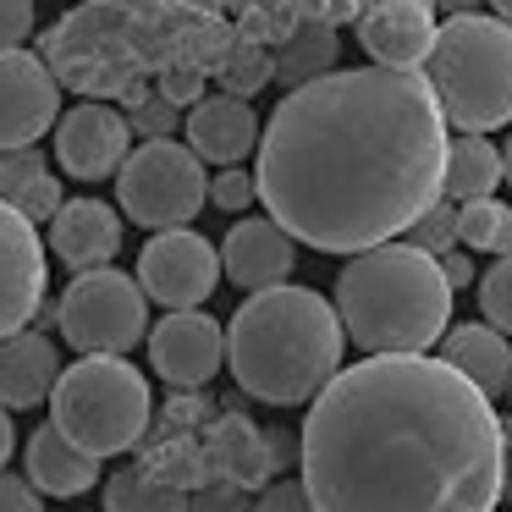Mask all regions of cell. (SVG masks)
<instances>
[{
  "instance_id": "34",
  "label": "cell",
  "mask_w": 512,
  "mask_h": 512,
  "mask_svg": "<svg viewBox=\"0 0 512 512\" xmlns=\"http://www.w3.org/2000/svg\"><path fill=\"white\" fill-rule=\"evenodd\" d=\"M479 309H485V320L496 325V331L512 336V254L496 259V265L479 276Z\"/></svg>"
},
{
  "instance_id": "18",
  "label": "cell",
  "mask_w": 512,
  "mask_h": 512,
  "mask_svg": "<svg viewBox=\"0 0 512 512\" xmlns=\"http://www.w3.org/2000/svg\"><path fill=\"white\" fill-rule=\"evenodd\" d=\"M122 248V215L105 199H72L50 221V254L67 270H100Z\"/></svg>"
},
{
  "instance_id": "27",
  "label": "cell",
  "mask_w": 512,
  "mask_h": 512,
  "mask_svg": "<svg viewBox=\"0 0 512 512\" xmlns=\"http://www.w3.org/2000/svg\"><path fill=\"white\" fill-rule=\"evenodd\" d=\"M188 496L193 490L155 479L144 463L105 479V512H188Z\"/></svg>"
},
{
  "instance_id": "19",
  "label": "cell",
  "mask_w": 512,
  "mask_h": 512,
  "mask_svg": "<svg viewBox=\"0 0 512 512\" xmlns=\"http://www.w3.org/2000/svg\"><path fill=\"white\" fill-rule=\"evenodd\" d=\"M204 446H210V468L215 479H237V485L259 490L276 474V457H270V430H259L248 413L226 408L204 424Z\"/></svg>"
},
{
  "instance_id": "22",
  "label": "cell",
  "mask_w": 512,
  "mask_h": 512,
  "mask_svg": "<svg viewBox=\"0 0 512 512\" xmlns=\"http://www.w3.org/2000/svg\"><path fill=\"white\" fill-rule=\"evenodd\" d=\"M441 358L452 369H463L485 397H501V391L512 386V342H507V331H496L490 320L485 325H446Z\"/></svg>"
},
{
  "instance_id": "7",
  "label": "cell",
  "mask_w": 512,
  "mask_h": 512,
  "mask_svg": "<svg viewBox=\"0 0 512 512\" xmlns=\"http://www.w3.org/2000/svg\"><path fill=\"white\" fill-rule=\"evenodd\" d=\"M155 397H149L144 369H133L122 353H83L61 369L50 391V424L94 457L133 452L149 435Z\"/></svg>"
},
{
  "instance_id": "23",
  "label": "cell",
  "mask_w": 512,
  "mask_h": 512,
  "mask_svg": "<svg viewBox=\"0 0 512 512\" xmlns=\"http://www.w3.org/2000/svg\"><path fill=\"white\" fill-rule=\"evenodd\" d=\"M0 199L17 204L34 226L39 221H56V210L67 204V199H61L56 171L45 166V155H39L34 144H28V149H0Z\"/></svg>"
},
{
  "instance_id": "48",
  "label": "cell",
  "mask_w": 512,
  "mask_h": 512,
  "mask_svg": "<svg viewBox=\"0 0 512 512\" xmlns=\"http://www.w3.org/2000/svg\"><path fill=\"white\" fill-rule=\"evenodd\" d=\"M507 391H512V386H507Z\"/></svg>"
},
{
  "instance_id": "35",
  "label": "cell",
  "mask_w": 512,
  "mask_h": 512,
  "mask_svg": "<svg viewBox=\"0 0 512 512\" xmlns=\"http://www.w3.org/2000/svg\"><path fill=\"white\" fill-rule=\"evenodd\" d=\"M259 496L237 479H204L199 490L188 496V512H254Z\"/></svg>"
},
{
  "instance_id": "10",
  "label": "cell",
  "mask_w": 512,
  "mask_h": 512,
  "mask_svg": "<svg viewBox=\"0 0 512 512\" xmlns=\"http://www.w3.org/2000/svg\"><path fill=\"white\" fill-rule=\"evenodd\" d=\"M221 248L210 237L188 232V226H171V232H155L138 254V281L155 303L166 309H204L210 292L221 287Z\"/></svg>"
},
{
  "instance_id": "2",
  "label": "cell",
  "mask_w": 512,
  "mask_h": 512,
  "mask_svg": "<svg viewBox=\"0 0 512 512\" xmlns=\"http://www.w3.org/2000/svg\"><path fill=\"white\" fill-rule=\"evenodd\" d=\"M298 463L320 512H496L507 424L430 353H369L309 402Z\"/></svg>"
},
{
  "instance_id": "8",
  "label": "cell",
  "mask_w": 512,
  "mask_h": 512,
  "mask_svg": "<svg viewBox=\"0 0 512 512\" xmlns=\"http://www.w3.org/2000/svg\"><path fill=\"white\" fill-rule=\"evenodd\" d=\"M116 199H122L127 221L149 226V232H171V226H188L204 210L210 177H204V160L193 155V144L144 138L127 155V166L116 171Z\"/></svg>"
},
{
  "instance_id": "44",
  "label": "cell",
  "mask_w": 512,
  "mask_h": 512,
  "mask_svg": "<svg viewBox=\"0 0 512 512\" xmlns=\"http://www.w3.org/2000/svg\"><path fill=\"white\" fill-rule=\"evenodd\" d=\"M12 446H17V430H12V408L0 402V468H6V457H12Z\"/></svg>"
},
{
  "instance_id": "37",
  "label": "cell",
  "mask_w": 512,
  "mask_h": 512,
  "mask_svg": "<svg viewBox=\"0 0 512 512\" xmlns=\"http://www.w3.org/2000/svg\"><path fill=\"white\" fill-rule=\"evenodd\" d=\"M215 402L204 397V391H177V397L160 408V430H204V424L215 419Z\"/></svg>"
},
{
  "instance_id": "1",
  "label": "cell",
  "mask_w": 512,
  "mask_h": 512,
  "mask_svg": "<svg viewBox=\"0 0 512 512\" xmlns=\"http://www.w3.org/2000/svg\"><path fill=\"white\" fill-rule=\"evenodd\" d=\"M446 111L419 67H336L259 138V204L320 254H364L446 199Z\"/></svg>"
},
{
  "instance_id": "26",
  "label": "cell",
  "mask_w": 512,
  "mask_h": 512,
  "mask_svg": "<svg viewBox=\"0 0 512 512\" xmlns=\"http://www.w3.org/2000/svg\"><path fill=\"white\" fill-rule=\"evenodd\" d=\"M336 28L331 23H298V34L276 45V83L298 89V83H314L325 72H336Z\"/></svg>"
},
{
  "instance_id": "32",
  "label": "cell",
  "mask_w": 512,
  "mask_h": 512,
  "mask_svg": "<svg viewBox=\"0 0 512 512\" xmlns=\"http://www.w3.org/2000/svg\"><path fill=\"white\" fill-rule=\"evenodd\" d=\"M127 111V122H133V138H171L188 116H182V105H171L160 89H149L144 100H133V105H122Z\"/></svg>"
},
{
  "instance_id": "41",
  "label": "cell",
  "mask_w": 512,
  "mask_h": 512,
  "mask_svg": "<svg viewBox=\"0 0 512 512\" xmlns=\"http://www.w3.org/2000/svg\"><path fill=\"white\" fill-rule=\"evenodd\" d=\"M292 6H298L303 23H331V28L364 17V0H292Z\"/></svg>"
},
{
  "instance_id": "25",
  "label": "cell",
  "mask_w": 512,
  "mask_h": 512,
  "mask_svg": "<svg viewBox=\"0 0 512 512\" xmlns=\"http://www.w3.org/2000/svg\"><path fill=\"white\" fill-rule=\"evenodd\" d=\"M144 468L155 479H166V485H182V490H199L204 479H215L204 430H155L144 441Z\"/></svg>"
},
{
  "instance_id": "42",
  "label": "cell",
  "mask_w": 512,
  "mask_h": 512,
  "mask_svg": "<svg viewBox=\"0 0 512 512\" xmlns=\"http://www.w3.org/2000/svg\"><path fill=\"white\" fill-rule=\"evenodd\" d=\"M441 270H446V281H452V292L474 281V259L468 254H441Z\"/></svg>"
},
{
  "instance_id": "4",
  "label": "cell",
  "mask_w": 512,
  "mask_h": 512,
  "mask_svg": "<svg viewBox=\"0 0 512 512\" xmlns=\"http://www.w3.org/2000/svg\"><path fill=\"white\" fill-rule=\"evenodd\" d=\"M347 353V325L331 298L314 287H265L248 292V303L226 325V369L237 391L270 408L314 402L336 380Z\"/></svg>"
},
{
  "instance_id": "16",
  "label": "cell",
  "mask_w": 512,
  "mask_h": 512,
  "mask_svg": "<svg viewBox=\"0 0 512 512\" xmlns=\"http://www.w3.org/2000/svg\"><path fill=\"white\" fill-rule=\"evenodd\" d=\"M298 265V237L276 221V215H248L226 232L221 243V270L232 287L243 292H265V287H281Z\"/></svg>"
},
{
  "instance_id": "39",
  "label": "cell",
  "mask_w": 512,
  "mask_h": 512,
  "mask_svg": "<svg viewBox=\"0 0 512 512\" xmlns=\"http://www.w3.org/2000/svg\"><path fill=\"white\" fill-rule=\"evenodd\" d=\"M0 512H45V490L28 474H6L0 468Z\"/></svg>"
},
{
  "instance_id": "43",
  "label": "cell",
  "mask_w": 512,
  "mask_h": 512,
  "mask_svg": "<svg viewBox=\"0 0 512 512\" xmlns=\"http://www.w3.org/2000/svg\"><path fill=\"white\" fill-rule=\"evenodd\" d=\"M298 452H303V446H292V435H287V430H270V457H276V468H287Z\"/></svg>"
},
{
  "instance_id": "5",
  "label": "cell",
  "mask_w": 512,
  "mask_h": 512,
  "mask_svg": "<svg viewBox=\"0 0 512 512\" xmlns=\"http://www.w3.org/2000/svg\"><path fill=\"white\" fill-rule=\"evenodd\" d=\"M336 314L364 353H430L452 325V281L419 243H375L336 276Z\"/></svg>"
},
{
  "instance_id": "47",
  "label": "cell",
  "mask_w": 512,
  "mask_h": 512,
  "mask_svg": "<svg viewBox=\"0 0 512 512\" xmlns=\"http://www.w3.org/2000/svg\"><path fill=\"white\" fill-rule=\"evenodd\" d=\"M501 160H507V182H512V138H507V149H501Z\"/></svg>"
},
{
  "instance_id": "36",
  "label": "cell",
  "mask_w": 512,
  "mask_h": 512,
  "mask_svg": "<svg viewBox=\"0 0 512 512\" xmlns=\"http://www.w3.org/2000/svg\"><path fill=\"white\" fill-rule=\"evenodd\" d=\"M254 199H259V171L226 166L221 177L210 182V204H215V210H226V215H243Z\"/></svg>"
},
{
  "instance_id": "15",
  "label": "cell",
  "mask_w": 512,
  "mask_h": 512,
  "mask_svg": "<svg viewBox=\"0 0 512 512\" xmlns=\"http://www.w3.org/2000/svg\"><path fill=\"white\" fill-rule=\"evenodd\" d=\"M358 45L375 67H424L435 45V0H375L358 17Z\"/></svg>"
},
{
  "instance_id": "28",
  "label": "cell",
  "mask_w": 512,
  "mask_h": 512,
  "mask_svg": "<svg viewBox=\"0 0 512 512\" xmlns=\"http://www.w3.org/2000/svg\"><path fill=\"white\" fill-rule=\"evenodd\" d=\"M457 243H468V254L507 259L512 254V210L490 193V199L457 204Z\"/></svg>"
},
{
  "instance_id": "40",
  "label": "cell",
  "mask_w": 512,
  "mask_h": 512,
  "mask_svg": "<svg viewBox=\"0 0 512 512\" xmlns=\"http://www.w3.org/2000/svg\"><path fill=\"white\" fill-rule=\"evenodd\" d=\"M34 34V0H0V50H23Z\"/></svg>"
},
{
  "instance_id": "3",
  "label": "cell",
  "mask_w": 512,
  "mask_h": 512,
  "mask_svg": "<svg viewBox=\"0 0 512 512\" xmlns=\"http://www.w3.org/2000/svg\"><path fill=\"white\" fill-rule=\"evenodd\" d=\"M237 28L226 0H83L56 17L39 45L61 89L89 100H144L177 56L221 67Z\"/></svg>"
},
{
  "instance_id": "31",
  "label": "cell",
  "mask_w": 512,
  "mask_h": 512,
  "mask_svg": "<svg viewBox=\"0 0 512 512\" xmlns=\"http://www.w3.org/2000/svg\"><path fill=\"white\" fill-rule=\"evenodd\" d=\"M210 83H215V67H210V61H199V56H177L171 67L155 72V89L166 94L171 105H182V111H188V105H199Z\"/></svg>"
},
{
  "instance_id": "13",
  "label": "cell",
  "mask_w": 512,
  "mask_h": 512,
  "mask_svg": "<svg viewBox=\"0 0 512 512\" xmlns=\"http://www.w3.org/2000/svg\"><path fill=\"white\" fill-rule=\"evenodd\" d=\"M127 155H133V122H127L122 105L83 100L56 122V160L67 177L105 182L127 166Z\"/></svg>"
},
{
  "instance_id": "17",
  "label": "cell",
  "mask_w": 512,
  "mask_h": 512,
  "mask_svg": "<svg viewBox=\"0 0 512 512\" xmlns=\"http://www.w3.org/2000/svg\"><path fill=\"white\" fill-rule=\"evenodd\" d=\"M182 133H188L193 155L210 160V166H243L248 149H259L265 127H259L254 105L237 100V94H204L199 105H188Z\"/></svg>"
},
{
  "instance_id": "33",
  "label": "cell",
  "mask_w": 512,
  "mask_h": 512,
  "mask_svg": "<svg viewBox=\"0 0 512 512\" xmlns=\"http://www.w3.org/2000/svg\"><path fill=\"white\" fill-rule=\"evenodd\" d=\"M408 243L430 248V254H452V243H457V199H435L430 210L408 226Z\"/></svg>"
},
{
  "instance_id": "29",
  "label": "cell",
  "mask_w": 512,
  "mask_h": 512,
  "mask_svg": "<svg viewBox=\"0 0 512 512\" xmlns=\"http://www.w3.org/2000/svg\"><path fill=\"white\" fill-rule=\"evenodd\" d=\"M215 83L221 94H237V100H254L265 83H276V50L254 45V39H232V50L215 67Z\"/></svg>"
},
{
  "instance_id": "30",
  "label": "cell",
  "mask_w": 512,
  "mask_h": 512,
  "mask_svg": "<svg viewBox=\"0 0 512 512\" xmlns=\"http://www.w3.org/2000/svg\"><path fill=\"white\" fill-rule=\"evenodd\" d=\"M226 12H232L237 39H254V45H270V50L281 39H292L303 23L292 0H226Z\"/></svg>"
},
{
  "instance_id": "20",
  "label": "cell",
  "mask_w": 512,
  "mask_h": 512,
  "mask_svg": "<svg viewBox=\"0 0 512 512\" xmlns=\"http://www.w3.org/2000/svg\"><path fill=\"white\" fill-rule=\"evenodd\" d=\"M61 380V353L45 331H17L0 342V402L6 408H39Z\"/></svg>"
},
{
  "instance_id": "45",
  "label": "cell",
  "mask_w": 512,
  "mask_h": 512,
  "mask_svg": "<svg viewBox=\"0 0 512 512\" xmlns=\"http://www.w3.org/2000/svg\"><path fill=\"white\" fill-rule=\"evenodd\" d=\"M446 17H463V12H479V0H435Z\"/></svg>"
},
{
  "instance_id": "12",
  "label": "cell",
  "mask_w": 512,
  "mask_h": 512,
  "mask_svg": "<svg viewBox=\"0 0 512 512\" xmlns=\"http://www.w3.org/2000/svg\"><path fill=\"white\" fill-rule=\"evenodd\" d=\"M45 281L50 259L39 243V226L17 204L0 199V342L28 331V320L45 309Z\"/></svg>"
},
{
  "instance_id": "24",
  "label": "cell",
  "mask_w": 512,
  "mask_h": 512,
  "mask_svg": "<svg viewBox=\"0 0 512 512\" xmlns=\"http://www.w3.org/2000/svg\"><path fill=\"white\" fill-rule=\"evenodd\" d=\"M501 182H507V160L485 133H463L446 144V199H490Z\"/></svg>"
},
{
  "instance_id": "46",
  "label": "cell",
  "mask_w": 512,
  "mask_h": 512,
  "mask_svg": "<svg viewBox=\"0 0 512 512\" xmlns=\"http://www.w3.org/2000/svg\"><path fill=\"white\" fill-rule=\"evenodd\" d=\"M490 6H496V17H507V23H512V0H490Z\"/></svg>"
},
{
  "instance_id": "21",
  "label": "cell",
  "mask_w": 512,
  "mask_h": 512,
  "mask_svg": "<svg viewBox=\"0 0 512 512\" xmlns=\"http://www.w3.org/2000/svg\"><path fill=\"white\" fill-rule=\"evenodd\" d=\"M100 463L105 457L83 452L72 435H61L56 424H39L28 435V479H34L45 496H83V490L100 485Z\"/></svg>"
},
{
  "instance_id": "14",
  "label": "cell",
  "mask_w": 512,
  "mask_h": 512,
  "mask_svg": "<svg viewBox=\"0 0 512 512\" xmlns=\"http://www.w3.org/2000/svg\"><path fill=\"white\" fill-rule=\"evenodd\" d=\"M149 364L166 386L199 391L221 375L226 364V331L204 309H171L166 320L149 331Z\"/></svg>"
},
{
  "instance_id": "11",
  "label": "cell",
  "mask_w": 512,
  "mask_h": 512,
  "mask_svg": "<svg viewBox=\"0 0 512 512\" xmlns=\"http://www.w3.org/2000/svg\"><path fill=\"white\" fill-rule=\"evenodd\" d=\"M61 122V78L34 50H0V149H28Z\"/></svg>"
},
{
  "instance_id": "9",
  "label": "cell",
  "mask_w": 512,
  "mask_h": 512,
  "mask_svg": "<svg viewBox=\"0 0 512 512\" xmlns=\"http://www.w3.org/2000/svg\"><path fill=\"white\" fill-rule=\"evenodd\" d=\"M61 336L78 353H127L149 336V292L138 276L100 265L78 270L67 292H61Z\"/></svg>"
},
{
  "instance_id": "6",
  "label": "cell",
  "mask_w": 512,
  "mask_h": 512,
  "mask_svg": "<svg viewBox=\"0 0 512 512\" xmlns=\"http://www.w3.org/2000/svg\"><path fill=\"white\" fill-rule=\"evenodd\" d=\"M446 122L463 133H490L512 122V23L485 12L446 17L424 56Z\"/></svg>"
},
{
  "instance_id": "38",
  "label": "cell",
  "mask_w": 512,
  "mask_h": 512,
  "mask_svg": "<svg viewBox=\"0 0 512 512\" xmlns=\"http://www.w3.org/2000/svg\"><path fill=\"white\" fill-rule=\"evenodd\" d=\"M254 512H320L309 496V485L303 479H276V485L259 490V507Z\"/></svg>"
}]
</instances>
